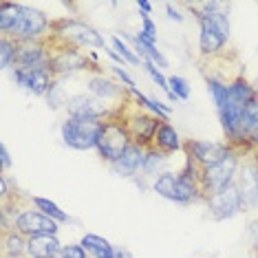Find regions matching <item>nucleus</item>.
Segmentation results:
<instances>
[{
  "label": "nucleus",
  "instance_id": "1",
  "mask_svg": "<svg viewBox=\"0 0 258 258\" xmlns=\"http://www.w3.org/2000/svg\"><path fill=\"white\" fill-rule=\"evenodd\" d=\"M187 9L195 14L199 25V55L201 60H216L225 55L227 42L232 36L230 5L205 0V3H187Z\"/></svg>",
  "mask_w": 258,
  "mask_h": 258
},
{
  "label": "nucleus",
  "instance_id": "2",
  "mask_svg": "<svg viewBox=\"0 0 258 258\" xmlns=\"http://www.w3.org/2000/svg\"><path fill=\"white\" fill-rule=\"evenodd\" d=\"M51 27L53 18L42 9L11 0L0 3V36L16 42H42L51 38Z\"/></svg>",
  "mask_w": 258,
  "mask_h": 258
},
{
  "label": "nucleus",
  "instance_id": "3",
  "mask_svg": "<svg viewBox=\"0 0 258 258\" xmlns=\"http://www.w3.org/2000/svg\"><path fill=\"white\" fill-rule=\"evenodd\" d=\"M201 168L183 157V166L177 170H166L152 181V192L177 205H199L205 203V195L199 185Z\"/></svg>",
  "mask_w": 258,
  "mask_h": 258
},
{
  "label": "nucleus",
  "instance_id": "4",
  "mask_svg": "<svg viewBox=\"0 0 258 258\" xmlns=\"http://www.w3.org/2000/svg\"><path fill=\"white\" fill-rule=\"evenodd\" d=\"M51 42L53 44H64V46H75L82 51H99L106 49L108 40L104 38V33H99L95 27L89 25L86 20L80 18H53V27H51Z\"/></svg>",
  "mask_w": 258,
  "mask_h": 258
},
{
  "label": "nucleus",
  "instance_id": "5",
  "mask_svg": "<svg viewBox=\"0 0 258 258\" xmlns=\"http://www.w3.org/2000/svg\"><path fill=\"white\" fill-rule=\"evenodd\" d=\"M0 221H3V230H16L25 238H36L44 234H60V223L49 219L36 208H22V205H9V208H0Z\"/></svg>",
  "mask_w": 258,
  "mask_h": 258
},
{
  "label": "nucleus",
  "instance_id": "6",
  "mask_svg": "<svg viewBox=\"0 0 258 258\" xmlns=\"http://www.w3.org/2000/svg\"><path fill=\"white\" fill-rule=\"evenodd\" d=\"M51 49H53V55H51L49 71L53 73L55 80H67V78H73V75H78V73H93V75L104 73L102 67H99L97 62H93L91 53H84L82 49L53 44V42H51Z\"/></svg>",
  "mask_w": 258,
  "mask_h": 258
},
{
  "label": "nucleus",
  "instance_id": "7",
  "mask_svg": "<svg viewBox=\"0 0 258 258\" xmlns=\"http://www.w3.org/2000/svg\"><path fill=\"white\" fill-rule=\"evenodd\" d=\"M243 155H245L243 150L232 148L225 159H221L219 163H214V166L201 170L199 185H201L205 199L216 195V192H221V190H225V187H230V185H236V177H238V168H240Z\"/></svg>",
  "mask_w": 258,
  "mask_h": 258
},
{
  "label": "nucleus",
  "instance_id": "8",
  "mask_svg": "<svg viewBox=\"0 0 258 258\" xmlns=\"http://www.w3.org/2000/svg\"><path fill=\"white\" fill-rule=\"evenodd\" d=\"M119 117L126 124V131L131 135L133 144L142 146V148H150L155 144V135L161 126V119L157 115L148 113L146 108H139L133 99H128L119 110Z\"/></svg>",
  "mask_w": 258,
  "mask_h": 258
},
{
  "label": "nucleus",
  "instance_id": "9",
  "mask_svg": "<svg viewBox=\"0 0 258 258\" xmlns=\"http://www.w3.org/2000/svg\"><path fill=\"white\" fill-rule=\"evenodd\" d=\"M99 119H82V117H64L60 124V139L67 148L78 152H89L97 148V139L102 133Z\"/></svg>",
  "mask_w": 258,
  "mask_h": 258
},
{
  "label": "nucleus",
  "instance_id": "10",
  "mask_svg": "<svg viewBox=\"0 0 258 258\" xmlns=\"http://www.w3.org/2000/svg\"><path fill=\"white\" fill-rule=\"evenodd\" d=\"M131 144H133V139L126 131V124L121 121L119 113H117L115 117H110V119H106L102 124V133H99L95 152L106 166H110V163H115L121 155H124Z\"/></svg>",
  "mask_w": 258,
  "mask_h": 258
},
{
  "label": "nucleus",
  "instance_id": "11",
  "mask_svg": "<svg viewBox=\"0 0 258 258\" xmlns=\"http://www.w3.org/2000/svg\"><path fill=\"white\" fill-rule=\"evenodd\" d=\"M232 146L225 139H185L183 157L199 168H210L230 155Z\"/></svg>",
  "mask_w": 258,
  "mask_h": 258
},
{
  "label": "nucleus",
  "instance_id": "12",
  "mask_svg": "<svg viewBox=\"0 0 258 258\" xmlns=\"http://www.w3.org/2000/svg\"><path fill=\"white\" fill-rule=\"evenodd\" d=\"M236 187L243 197L245 212H258V155L256 150H247L240 159Z\"/></svg>",
  "mask_w": 258,
  "mask_h": 258
},
{
  "label": "nucleus",
  "instance_id": "13",
  "mask_svg": "<svg viewBox=\"0 0 258 258\" xmlns=\"http://www.w3.org/2000/svg\"><path fill=\"white\" fill-rule=\"evenodd\" d=\"M203 205H205V210H208V216L216 223L232 221V219H236L238 214L245 212L243 197H240L236 185H230V187H225V190L208 197Z\"/></svg>",
  "mask_w": 258,
  "mask_h": 258
},
{
  "label": "nucleus",
  "instance_id": "14",
  "mask_svg": "<svg viewBox=\"0 0 258 258\" xmlns=\"http://www.w3.org/2000/svg\"><path fill=\"white\" fill-rule=\"evenodd\" d=\"M119 108L110 106V104L102 102V99H97V97H93L91 93L86 91V93H75V95L69 97V104H67V110H64V113H67L69 117L106 121V119H110V117H115L117 113H119Z\"/></svg>",
  "mask_w": 258,
  "mask_h": 258
},
{
  "label": "nucleus",
  "instance_id": "15",
  "mask_svg": "<svg viewBox=\"0 0 258 258\" xmlns=\"http://www.w3.org/2000/svg\"><path fill=\"white\" fill-rule=\"evenodd\" d=\"M11 80L14 84L22 89L25 93L33 97H46V93L51 91V86L55 84V78L49 69H20L16 67L11 71Z\"/></svg>",
  "mask_w": 258,
  "mask_h": 258
},
{
  "label": "nucleus",
  "instance_id": "16",
  "mask_svg": "<svg viewBox=\"0 0 258 258\" xmlns=\"http://www.w3.org/2000/svg\"><path fill=\"white\" fill-rule=\"evenodd\" d=\"M86 91H89L93 97L102 99V102H106L115 108L124 106L128 99H131V93H128L124 84H119L115 78H106L104 73L91 75V78L86 80Z\"/></svg>",
  "mask_w": 258,
  "mask_h": 258
},
{
  "label": "nucleus",
  "instance_id": "17",
  "mask_svg": "<svg viewBox=\"0 0 258 258\" xmlns=\"http://www.w3.org/2000/svg\"><path fill=\"white\" fill-rule=\"evenodd\" d=\"M51 55H53V49H51L49 40H42V42H18V60H16V67L49 69Z\"/></svg>",
  "mask_w": 258,
  "mask_h": 258
},
{
  "label": "nucleus",
  "instance_id": "18",
  "mask_svg": "<svg viewBox=\"0 0 258 258\" xmlns=\"http://www.w3.org/2000/svg\"><path fill=\"white\" fill-rule=\"evenodd\" d=\"M236 148L243 150V152L258 148V97L254 99V102H249L243 110Z\"/></svg>",
  "mask_w": 258,
  "mask_h": 258
},
{
  "label": "nucleus",
  "instance_id": "19",
  "mask_svg": "<svg viewBox=\"0 0 258 258\" xmlns=\"http://www.w3.org/2000/svg\"><path fill=\"white\" fill-rule=\"evenodd\" d=\"M144 157H146V148H142V146H137V144H131L119 159L115 163H110L108 170L115 174V177L133 181L137 174H142Z\"/></svg>",
  "mask_w": 258,
  "mask_h": 258
},
{
  "label": "nucleus",
  "instance_id": "20",
  "mask_svg": "<svg viewBox=\"0 0 258 258\" xmlns=\"http://www.w3.org/2000/svg\"><path fill=\"white\" fill-rule=\"evenodd\" d=\"M183 144H185V139H181L177 128L170 124V121H161L159 131L155 135L152 148H157L159 152H163V155L172 157V155H179V152L183 155Z\"/></svg>",
  "mask_w": 258,
  "mask_h": 258
},
{
  "label": "nucleus",
  "instance_id": "21",
  "mask_svg": "<svg viewBox=\"0 0 258 258\" xmlns=\"http://www.w3.org/2000/svg\"><path fill=\"white\" fill-rule=\"evenodd\" d=\"M121 38L126 40L128 44L135 49V53H137L142 60H150L152 64H157V67L161 69H168L170 67V62H168V57L161 53L159 49H157V44H152V42H146V40H142L137 36V33H128V31H121Z\"/></svg>",
  "mask_w": 258,
  "mask_h": 258
},
{
  "label": "nucleus",
  "instance_id": "22",
  "mask_svg": "<svg viewBox=\"0 0 258 258\" xmlns=\"http://www.w3.org/2000/svg\"><path fill=\"white\" fill-rule=\"evenodd\" d=\"M64 243L53 234H44V236L29 238L27 258H60Z\"/></svg>",
  "mask_w": 258,
  "mask_h": 258
},
{
  "label": "nucleus",
  "instance_id": "23",
  "mask_svg": "<svg viewBox=\"0 0 258 258\" xmlns=\"http://www.w3.org/2000/svg\"><path fill=\"white\" fill-rule=\"evenodd\" d=\"M170 159L172 157L163 155V152H159L157 148H146V157H144V168H142V174L146 179L155 181L159 174H163L166 170H170Z\"/></svg>",
  "mask_w": 258,
  "mask_h": 258
},
{
  "label": "nucleus",
  "instance_id": "24",
  "mask_svg": "<svg viewBox=\"0 0 258 258\" xmlns=\"http://www.w3.org/2000/svg\"><path fill=\"white\" fill-rule=\"evenodd\" d=\"M80 245L89 251L91 258H115V245L110 243L108 238L99 236V234L86 232L84 236L80 238Z\"/></svg>",
  "mask_w": 258,
  "mask_h": 258
},
{
  "label": "nucleus",
  "instance_id": "25",
  "mask_svg": "<svg viewBox=\"0 0 258 258\" xmlns=\"http://www.w3.org/2000/svg\"><path fill=\"white\" fill-rule=\"evenodd\" d=\"M29 238L16 230H3V256L7 258H27Z\"/></svg>",
  "mask_w": 258,
  "mask_h": 258
},
{
  "label": "nucleus",
  "instance_id": "26",
  "mask_svg": "<svg viewBox=\"0 0 258 258\" xmlns=\"http://www.w3.org/2000/svg\"><path fill=\"white\" fill-rule=\"evenodd\" d=\"M29 201H31V205H33L36 210H40L42 214H46L49 219H53L55 223H60V225H64V223L71 221V216L64 212V210H62L55 201H51V199H44V197H31Z\"/></svg>",
  "mask_w": 258,
  "mask_h": 258
},
{
  "label": "nucleus",
  "instance_id": "27",
  "mask_svg": "<svg viewBox=\"0 0 258 258\" xmlns=\"http://www.w3.org/2000/svg\"><path fill=\"white\" fill-rule=\"evenodd\" d=\"M16 60H18V42L0 36V67L11 73L16 69Z\"/></svg>",
  "mask_w": 258,
  "mask_h": 258
},
{
  "label": "nucleus",
  "instance_id": "28",
  "mask_svg": "<svg viewBox=\"0 0 258 258\" xmlns=\"http://www.w3.org/2000/svg\"><path fill=\"white\" fill-rule=\"evenodd\" d=\"M108 44L113 46V49H115V51H117V53H119L121 57H124L128 67H144V60H142V57H139L137 53H135V49H133V46L128 44V42H126V40L121 38V36H117V33H115V36H110Z\"/></svg>",
  "mask_w": 258,
  "mask_h": 258
},
{
  "label": "nucleus",
  "instance_id": "29",
  "mask_svg": "<svg viewBox=\"0 0 258 258\" xmlns=\"http://www.w3.org/2000/svg\"><path fill=\"white\" fill-rule=\"evenodd\" d=\"M69 97L71 95H67V89L62 86V80H55V84L51 86L49 93H46L44 102H46V106H49V110L55 113V110H67Z\"/></svg>",
  "mask_w": 258,
  "mask_h": 258
},
{
  "label": "nucleus",
  "instance_id": "30",
  "mask_svg": "<svg viewBox=\"0 0 258 258\" xmlns=\"http://www.w3.org/2000/svg\"><path fill=\"white\" fill-rule=\"evenodd\" d=\"M144 71L148 73V78L155 82V86H159V89L166 93V97L170 99V102H177V99H174V95L172 93H170V86H168V75L161 71L159 67H157V64H152L150 60H144Z\"/></svg>",
  "mask_w": 258,
  "mask_h": 258
},
{
  "label": "nucleus",
  "instance_id": "31",
  "mask_svg": "<svg viewBox=\"0 0 258 258\" xmlns=\"http://www.w3.org/2000/svg\"><path fill=\"white\" fill-rule=\"evenodd\" d=\"M168 86H170V93L174 95L177 102H187L192 95V86L183 75H168Z\"/></svg>",
  "mask_w": 258,
  "mask_h": 258
},
{
  "label": "nucleus",
  "instance_id": "32",
  "mask_svg": "<svg viewBox=\"0 0 258 258\" xmlns=\"http://www.w3.org/2000/svg\"><path fill=\"white\" fill-rule=\"evenodd\" d=\"M137 36L146 40V42L157 44V22L150 16H142V29L137 31Z\"/></svg>",
  "mask_w": 258,
  "mask_h": 258
},
{
  "label": "nucleus",
  "instance_id": "33",
  "mask_svg": "<svg viewBox=\"0 0 258 258\" xmlns=\"http://www.w3.org/2000/svg\"><path fill=\"white\" fill-rule=\"evenodd\" d=\"M108 71L113 73V78L119 82V84H124L126 89H135V78L131 73H128V69L124 67H115V64H108Z\"/></svg>",
  "mask_w": 258,
  "mask_h": 258
},
{
  "label": "nucleus",
  "instance_id": "34",
  "mask_svg": "<svg viewBox=\"0 0 258 258\" xmlns=\"http://www.w3.org/2000/svg\"><path fill=\"white\" fill-rule=\"evenodd\" d=\"M60 258H91V256H89V251L82 247L80 243H67L62 247Z\"/></svg>",
  "mask_w": 258,
  "mask_h": 258
},
{
  "label": "nucleus",
  "instance_id": "35",
  "mask_svg": "<svg viewBox=\"0 0 258 258\" xmlns=\"http://www.w3.org/2000/svg\"><path fill=\"white\" fill-rule=\"evenodd\" d=\"M247 238H249L251 251L256 254V251H258V216L249 221V225H247Z\"/></svg>",
  "mask_w": 258,
  "mask_h": 258
},
{
  "label": "nucleus",
  "instance_id": "36",
  "mask_svg": "<svg viewBox=\"0 0 258 258\" xmlns=\"http://www.w3.org/2000/svg\"><path fill=\"white\" fill-rule=\"evenodd\" d=\"M0 170H3V174H7L11 170V152L5 142L0 144Z\"/></svg>",
  "mask_w": 258,
  "mask_h": 258
},
{
  "label": "nucleus",
  "instance_id": "37",
  "mask_svg": "<svg viewBox=\"0 0 258 258\" xmlns=\"http://www.w3.org/2000/svg\"><path fill=\"white\" fill-rule=\"evenodd\" d=\"M163 9H166V16H168V20H172V22H177V25H181V22H185V16L179 11V7H174L172 3H166L163 5Z\"/></svg>",
  "mask_w": 258,
  "mask_h": 258
},
{
  "label": "nucleus",
  "instance_id": "38",
  "mask_svg": "<svg viewBox=\"0 0 258 258\" xmlns=\"http://www.w3.org/2000/svg\"><path fill=\"white\" fill-rule=\"evenodd\" d=\"M104 51H106V55L110 57V62H113L115 67H124V69L128 67V64H126V60H124V57H121L119 53H117V51H115V49H113V46H110V44H108V46H106V49H104Z\"/></svg>",
  "mask_w": 258,
  "mask_h": 258
},
{
  "label": "nucleus",
  "instance_id": "39",
  "mask_svg": "<svg viewBox=\"0 0 258 258\" xmlns=\"http://www.w3.org/2000/svg\"><path fill=\"white\" fill-rule=\"evenodd\" d=\"M137 9L142 11V16H150L152 14V3H148V0H137Z\"/></svg>",
  "mask_w": 258,
  "mask_h": 258
},
{
  "label": "nucleus",
  "instance_id": "40",
  "mask_svg": "<svg viewBox=\"0 0 258 258\" xmlns=\"http://www.w3.org/2000/svg\"><path fill=\"white\" fill-rule=\"evenodd\" d=\"M115 258H131V251L124 245H115Z\"/></svg>",
  "mask_w": 258,
  "mask_h": 258
},
{
  "label": "nucleus",
  "instance_id": "41",
  "mask_svg": "<svg viewBox=\"0 0 258 258\" xmlns=\"http://www.w3.org/2000/svg\"><path fill=\"white\" fill-rule=\"evenodd\" d=\"M251 84H254V91H256V95H258V73H256V78H251Z\"/></svg>",
  "mask_w": 258,
  "mask_h": 258
},
{
  "label": "nucleus",
  "instance_id": "42",
  "mask_svg": "<svg viewBox=\"0 0 258 258\" xmlns=\"http://www.w3.org/2000/svg\"><path fill=\"white\" fill-rule=\"evenodd\" d=\"M251 258H258V251H256V254H254V256H251Z\"/></svg>",
  "mask_w": 258,
  "mask_h": 258
},
{
  "label": "nucleus",
  "instance_id": "43",
  "mask_svg": "<svg viewBox=\"0 0 258 258\" xmlns=\"http://www.w3.org/2000/svg\"><path fill=\"white\" fill-rule=\"evenodd\" d=\"M256 155H258V148H256Z\"/></svg>",
  "mask_w": 258,
  "mask_h": 258
},
{
  "label": "nucleus",
  "instance_id": "44",
  "mask_svg": "<svg viewBox=\"0 0 258 258\" xmlns=\"http://www.w3.org/2000/svg\"><path fill=\"white\" fill-rule=\"evenodd\" d=\"M256 53H258V49H256Z\"/></svg>",
  "mask_w": 258,
  "mask_h": 258
},
{
  "label": "nucleus",
  "instance_id": "45",
  "mask_svg": "<svg viewBox=\"0 0 258 258\" xmlns=\"http://www.w3.org/2000/svg\"><path fill=\"white\" fill-rule=\"evenodd\" d=\"M3 258H7V256H3Z\"/></svg>",
  "mask_w": 258,
  "mask_h": 258
}]
</instances>
